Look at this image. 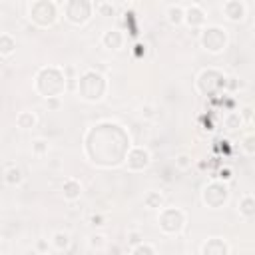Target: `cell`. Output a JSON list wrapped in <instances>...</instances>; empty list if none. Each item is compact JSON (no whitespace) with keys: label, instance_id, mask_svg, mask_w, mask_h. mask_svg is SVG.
Returning <instances> with one entry per match:
<instances>
[{"label":"cell","instance_id":"6da1fadb","mask_svg":"<svg viewBox=\"0 0 255 255\" xmlns=\"http://www.w3.org/2000/svg\"><path fill=\"white\" fill-rule=\"evenodd\" d=\"M66 90V74L64 70L56 66L42 68L36 74V92L42 98H52V96H62Z\"/></svg>","mask_w":255,"mask_h":255},{"label":"cell","instance_id":"7a4b0ae2","mask_svg":"<svg viewBox=\"0 0 255 255\" xmlns=\"http://www.w3.org/2000/svg\"><path fill=\"white\" fill-rule=\"evenodd\" d=\"M106 90H108V82L96 70H86L78 78V94L84 102H92V104L100 102L106 96Z\"/></svg>","mask_w":255,"mask_h":255},{"label":"cell","instance_id":"3957f363","mask_svg":"<svg viewBox=\"0 0 255 255\" xmlns=\"http://www.w3.org/2000/svg\"><path fill=\"white\" fill-rule=\"evenodd\" d=\"M30 20L40 28H50L58 20V6L52 0H34L30 6Z\"/></svg>","mask_w":255,"mask_h":255},{"label":"cell","instance_id":"277c9868","mask_svg":"<svg viewBox=\"0 0 255 255\" xmlns=\"http://www.w3.org/2000/svg\"><path fill=\"white\" fill-rule=\"evenodd\" d=\"M229 199V187H227V181H221V179H213L209 181L203 189H201V201L203 205H207L209 209H219L227 203Z\"/></svg>","mask_w":255,"mask_h":255},{"label":"cell","instance_id":"5b68a950","mask_svg":"<svg viewBox=\"0 0 255 255\" xmlns=\"http://www.w3.org/2000/svg\"><path fill=\"white\" fill-rule=\"evenodd\" d=\"M157 225L165 235H177L185 225V211L179 207H161Z\"/></svg>","mask_w":255,"mask_h":255},{"label":"cell","instance_id":"8992f818","mask_svg":"<svg viewBox=\"0 0 255 255\" xmlns=\"http://www.w3.org/2000/svg\"><path fill=\"white\" fill-rule=\"evenodd\" d=\"M199 44L209 54H219L227 46V32L221 26H205L199 34Z\"/></svg>","mask_w":255,"mask_h":255},{"label":"cell","instance_id":"52a82bcc","mask_svg":"<svg viewBox=\"0 0 255 255\" xmlns=\"http://www.w3.org/2000/svg\"><path fill=\"white\" fill-rule=\"evenodd\" d=\"M225 74L215 70V68H207L197 76V90L205 96H217L221 90L225 92Z\"/></svg>","mask_w":255,"mask_h":255},{"label":"cell","instance_id":"ba28073f","mask_svg":"<svg viewBox=\"0 0 255 255\" xmlns=\"http://www.w3.org/2000/svg\"><path fill=\"white\" fill-rule=\"evenodd\" d=\"M94 12L92 0H66L64 4V16L74 26H84Z\"/></svg>","mask_w":255,"mask_h":255},{"label":"cell","instance_id":"9c48e42d","mask_svg":"<svg viewBox=\"0 0 255 255\" xmlns=\"http://www.w3.org/2000/svg\"><path fill=\"white\" fill-rule=\"evenodd\" d=\"M126 167L129 169V171H143L149 163H151V155H149V151L145 149V147H131V149H128V153H126Z\"/></svg>","mask_w":255,"mask_h":255},{"label":"cell","instance_id":"30bf717a","mask_svg":"<svg viewBox=\"0 0 255 255\" xmlns=\"http://www.w3.org/2000/svg\"><path fill=\"white\" fill-rule=\"evenodd\" d=\"M199 253L201 255H229L231 247L225 239L221 237H209L199 245Z\"/></svg>","mask_w":255,"mask_h":255},{"label":"cell","instance_id":"8fae6325","mask_svg":"<svg viewBox=\"0 0 255 255\" xmlns=\"http://www.w3.org/2000/svg\"><path fill=\"white\" fill-rule=\"evenodd\" d=\"M205 20L207 18H205V12L201 6L191 4V6L183 8V24H187L189 28H201V26H205Z\"/></svg>","mask_w":255,"mask_h":255},{"label":"cell","instance_id":"7c38bea8","mask_svg":"<svg viewBox=\"0 0 255 255\" xmlns=\"http://www.w3.org/2000/svg\"><path fill=\"white\" fill-rule=\"evenodd\" d=\"M223 14L229 22H241L247 16V8L241 0H227L223 4Z\"/></svg>","mask_w":255,"mask_h":255},{"label":"cell","instance_id":"4fadbf2b","mask_svg":"<svg viewBox=\"0 0 255 255\" xmlns=\"http://www.w3.org/2000/svg\"><path fill=\"white\" fill-rule=\"evenodd\" d=\"M62 197L66 201H78L82 197V183L76 177H66L62 183Z\"/></svg>","mask_w":255,"mask_h":255},{"label":"cell","instance_id":"5bb4252c","mask_svg":"<svg viewBox=\"0 0 255 255\" xmlns=\"http://www.w3.org/2000/svg\"><path fill=\"white\" fill-rule=\"evenodd\" d=\"M124 42H126V36L120 30H106L104 36H102V46L108 48V50H114V52L122 50Z\"/></svg>","mask_w":255,"mask_h":255},{"label":"cell","instance_id":"9a60e30c","mask_svg":"<svg viewBox=\"0 0 255 255\" xmlns=\"http://www.w3.org/2000/svg\"><path fill=\"white\" fill-rule=\"evenodd\" d=\"M2 179H4L6 185L18 187V185L24 183V171H22V167H18V165H8V167L4 169V173H2Z\"/></svg>","mask_w":255,"mask_h":255},{"label":"cell","instance_id":"2e32d148","mask_svg":"<svg viewBox=\"0 0 255 255\" xmlns=\"http://www.w3.org/2000/svg\"><path fill=\"white\" fill-rule=\"evenodd\" d=\"M50 245H52V249H56V251H68L70 249V245H72V237H70V233L68 231H64V229H58V231H54L52 233V239H50Z\"/></svg>","mask_w":255,"mask_h":255},{"label":"cell","instance_id":"e0dca14e","mask_svg":"<svg viewBox=\"0 0 255 255\" xmlns=\"http://www.w3.org/2000/svg\"><path fill=\"white\" fill-rule=\"evenodd\" d=\"M237 209H239V215H243L245 219H251L255 215V199L251 193H245L239 203H237Z\"/></svg>","mask_w":255,"mask_h":255},{"label":"cell","instance_id":"ac0fdd59","mask_svg":"<svg viewBox=\"0 0 255 255\" xmlns=\"http://www.w3.org/2000/svg\"><path fill=\"white\" fill-rule=\"evenodd\" d=\"M36 124H38V118L30 110H24V112H20L16 116V126L20 129H32V128H36Z\"/></svg>","mask_w":255,"mask_h":255},{"label":"cell","instance_id":"d6986e66","mask_svg":"<svg viewBox=\"0 0 255 255\" xmlns=\"http://www.w3.org/2000/svg\"><path fill=\"white\" fill-rule=\"evenodd\" d=\"M165 18L171 26H181L183 24V6L179 4H171L167 10H165Z\"/></svg>","mask_w":255,"mask_h":255},{"label":"cell","instance_id":"ffe728a7","mask_svg":"<svg viewBox=\"0 0 255 255\" xmlns=\"http://www.w3.org/2000/svg\"><path fill=\"white\" fill-rule=\"evenodd\" d=\"M143 207L145 209H161L163 207V195L159 191H147L143 195Z\"/></svg>","mask_w":255,"mask_h":255},{"label":"cell","instance_id":"44dd1931","mask_svg":"<svg viewBox=\"0 0 255 255\" xmlns=\"http://www.w3.org/2000/svg\"><path fill=\"white\" fill-rule=\"evenodd\" d=\"M16 52V40L10 34H0V56H12Z\"/></svg>","mask_w":255,"mask_h":255},{"label":"cell","instance_id":"7402d4cb","mask_svg":"<svg viewBox=\"0 0 255 255\" xmlns=\"http://www.w3.org/2000/svg\"><path fill=\"white\" fill-rule=\"evenodd\" d=\"M129 253H131V255H155L157 249H155L151 243H147V241L141 239L139 243H135V245L129 247Z\"/></svg>","mask_w":255,"mask_h":255},{"label":"cell","instance_id":"603a6c76","mask_svg":"<svg viewBox=\"0 0 255 255\" xmlns=\"http://www.w3.org/2000/svg\"><path fill=\"white\" fill-rule=\"evenodd\" d=\"M223 122H225V128H227V129H231V131L239 129V128L245 124L239 112H229V114L225 116V120H223Z\"/></svg>","mask_w":255,"mask_h":255},{"label":"cell","instance_id":"cb8c5ba5","mask_svg":"<svg viewBox=\"0 0 255 255\" xmlns=\"http://www.w3.org/2000/svg\"><path fill=\"white\" fill-rule=\"evenodd\" d=\"M88 245H90V249L104 251V249L108 247V239H106L104 233H92V235L88 237Z\"/></svg>","mask_w":255,"mask_h":255},{"label":"cell","instance_id":"d4e9b609","mask_svg":"<svg viewBox=\"0 0 255 255\" xmlns=\"http://www.w3.org/2000/svg\"><path fill=\"white\" fill-rule=\"evenodd\" d=\"M48 149H50V145H48V141H46V139L38 137V139H34V141H32V153H34V155L42 157V155H46V153H48Z\"/></svg>","mask_w":255,"mask_h":255},{"label":"cell","instance_id":"484cf974","mask_svg":"<svg viewBox=\"0 0 255 255\" xmlns=\"http://www.w3.org/2000/svg\"><path fill=\"white\" fill-rule=\"evenodd\" d=\"M191 163H193V159H191L189 153H177V155H175V167H177V169L185 171V169L191 167Z\"/></svg>","mask_w":255,"mask_h":255},{"label":"cell","instance_id":"4316f807","mask_svg":"<svg viewBox=\"0 0 255 255\" xmlns=\"http://www.w3.org/2000/svg\"><path fill=\"white\" fill-rule=\"evenodd\" d=\"M96 10H98V14L104 16V18H114V16H116V8H114L110 2H100V4L96 6Z\"/></svg>","mask_w":255,"mask_h":255},{"label":"cell","instance_id":"83f0119b","mask_svg":"<svg viewBox=\"0 0 255 255\" xmlns=\"http://www.w3.org/2000/svg\"><path fill=\"white\" fill-rule=\"evenodd\" d=\"M241 149H243L247 155H253V153H255V137H253L251 133H247L245 139L241 141Z\"/></svg>","mask_w":255,"mask_h":255},{"label":"cell","instance_id":"f1b7e54d","mask_svg":"<svg viewBox=\"0 0 255 255\" xmlns=\"http://www.w3.org/2000/svg\"><path fill=\"white\" fill-rule=\"evenodd\" d=\"M44 106L52 112H58L62 108V98L60 96H52V98H44Z\"/></svg>","mask_w":255,"mask_h":255},{"label":"cell","instance_id":"f546056e","mask_svg":"<svg viewBox=\"0 0 255 255\" xmlns=\"http://www.w3.org/2000/svg\"><path fill=\"white\" fill-rule=\"evenodd\" d=\"M34 251L36 253H50L52 251V245L48 243V239H38L36 245H34Z\"/></svg>","mask_w":255,"mask_h":255},{"label":"cell","instance_id":"4dcf8cb0","mask_svg":"<svg viewBox=\"0 0 255 255\" xmlns=\"http://www.w3.org/2000/svg\"><path fill=\"white\" fill-rule=\"evenodd\" d=\"M143 239V233L141 231H137V229H129L128 231V243L129 245H135V243H139Z\"/></svg>","mask_w":255,"mask_h":255},{"label":"cell","instance_id":"1f68e13d","mask_svg":"<svg viewBox=\"0 0 255 255\" xmlns=\"http://www.w3.org/2000/svg\"><path fill=\"white\" fill-rule=\"evenodd\" d=\"M237 88H239V80L237 78H233V76L225 78V92H235Z\"/></svg>","mask_w":255,"mask_h":255},{"label":"cell","instance_id":"d6a6232c","mask_svg":"<svg viewBox=\"0 0 255 255\" xmlns=\"http://www.w3.org/2000/svg\"><path fill=\"white\" fill-rule=\"evenodd\" d=\"M106 223V217L102 215V213H94V215H90V225H94V227H102Z\"/></svg>","mask_w":255,"mask_h":255},{"label":"cell","instance_id":"836d02e7","mask_svg":"<svg viewBox=\"0 0 255 255\" xmlns=\"http://www.w3.org/2000/svg\"><path fill=\"white\" fill-rule=\"evenodd\" d=\"M239 114H241L243 122H247V124H251V122H253V108H251V106H245Z\"/></svg>","mask_w":255,"mask_h":255},{"label":"cell","instance_id":"e575fe53","mask_svg":"<svg viewBox=\"0 0 255 255\" xmlns=\"http://www.w3.org/2000/svg\"><path fill=\"white\" fill-rule=\"evenodd\" d=\"M231 175H233V173H231V169H227V167H225V169H221V171H219L217 179H221V181H229V179H231Z\"/></svg>","mask_w":255,"mask_h":255},{"label":"cell","instance_id":"d590c367","mask_svg":"<svg viewBox=\"0 0 255 255\" xmlns=\"http://www.w3.org/2000/svg\"><path fill=\"white\" fill-rule=\"evenodd\" d=\"M141 116H143L145 120H151V118H153V108H151V106H143V108H141Z\"/></svg>","mask_w":255,"mask_h":255},{"label":"cell","instance_id":"8d00e7d4","mask_svg":"<svg viewBox=\"0 0 255 255\" xmlns=\"http://www.w3.org/2000/svg\"><path fill=\"white\" fill-rule=\"evenodd\" d=\"M106 249H110V251H114V253H120L122 249L120 247H116V245H112V247H106Z\"/></svg>","mask_w":255,"mask_h":255},{"label":"cell","instance_id":"74e56055","mask_svg":"<svg viewBox=\"0 0 255 255\" xmlns=\"http://www.w3.org/2000/svg\"><path fill=\"white\" fill-rule=\"evenodd\" d=\"M191 4H195V6H201V4H203V0H191Z\"/></svg>","mask_w":255,"mask_h":255},{"label":"cell","instance_id":"f35d334b","mask_svg":"<svg viewBox=\"0 0 255 255\" xmlns=\"http://www.w3.org/2000/svg\"><path fill=\"white\" fill-rule=\"evenodd\" d=\"M128 2H133V4H135V2H139V0H128Z\"/></svg>","mask_w":255,"mask_h":255}]
</instances>
